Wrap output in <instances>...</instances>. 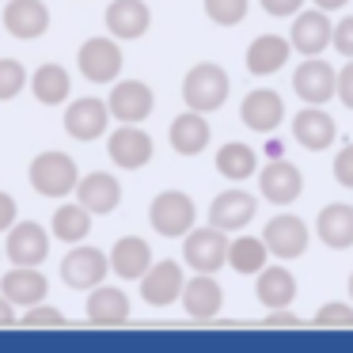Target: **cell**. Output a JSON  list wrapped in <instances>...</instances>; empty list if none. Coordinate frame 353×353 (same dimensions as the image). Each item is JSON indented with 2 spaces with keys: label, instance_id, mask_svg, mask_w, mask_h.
<instances>
[{
  "label": "cell",
  "instance_id": "cell-13",
  "mask_svg": "<svg viewBox=\"0 0 353 353\" xmlns=\"http://www.w3.org/2000/svg\"><path fill=\"white\" fill-rule=\"evenodd\" d=\"M262 239H266L274 259H281V262L300 259V254L307 251V224L300 221L296 213H277L274 221L262 228Z\"/></svg>",
  "mask_w": 353,
  "mask_h": 353
},
{
  "label": "cell",
  "instance_id": "cell-8",
  "mask_svg": "<svg viewBox=\"0 0 353 353\" xmlns=\"http://www.w3.org/2000/svg\"><path fill=\"white\" fill-rule=\"evenodd\" d=\"M4 254L12 266H42L50 254V232L39 221H16L4 239Z\"/></svg>",
  "mask_w": 353,
  "mask_h": 353
},
{
  "label": "cell",
  "instance_id": "cell-16",
  "mask_svg": "<svg viewBox=\"0 0 353 353\" xmlns=\"http://www.w3.org/2000/svg\"><path fill=\"white\" fill-rule=\"evenodd\" d=\"M107 107H110V118L141 125L156 110V95H152V88H148L145 80H122V84L110 88Z\"/></svg>",
  "mask_w": 353,
  "mask_h": 353
},
{
  "label": "cell",
  "instance_id": "cell-31",
  "mask_svg": "<svg viewBox=\"0 0 353 353\" xmlns=\"http://www.w3.org/2000/svg\"><path fill=\"white\" fill-rule=\"evenodd\" d=\"M92 209L80 205V201H65V205L54 209V221H50V228H54V239H61V243H80V239H88V232H92Z\"/></svg>",
  "mask_w": 353,
  "mask_h": 353
},
{
  "label": "cell",
  "instance_id": "cell-21",
  "mask_svg": "<svg viewBox=\"0 0 353 353\" xmlns=\"http://www.w3.org/2000/svg\"><path fill=\"white\" fill-rule=\"evenodd\" d=\"M239 118L254 133H274L285 122V99L277 92H270V88H259V92H251L239 103Z\"/></svg>",
  "mask_w": 353,
  "mask_h": 353
},
{
  "label": "cell",
  "instance_id": "cell-18",
  "mask_svg": "<svg viewBox=\"0 0 353 353\" xmlns=\"http://www.w3.org/2000/svg\"><path fill=\"white\" fill-rule=\"evenodd\" d=\"M4 27L12 39L34 42L50 31V8L42 0H8L4 4Z\"/></svg>",
  "mask_w": 353,
  "mask_h": 353
},
{
  "label": "cell",
  "instance_id": "cell-3",
  "mask_svg": "<svg viewBox=\"0 0 353 353\" xmlns=\"http://www.w3.org/2000/svg\"><path fill=\"white\" fill-rule=\"evenodd\" d=\"M183 259L198 274H216L221 266H228V232H221L216 224L190 228L183 236Z\"/></svg>",
  "mask_w": 353,
  "mask_h": 353
},
{
  "label": "cell",
  "instance_id": "cell-23",
  "mask_svg": "<svg viewBox=\"0 0 353 353\" xmlns=\"http://www.w3.org/2000/svg\"><path fill=\"white\" fill-rule=\"evenodd\" d=\"M292 57V42L281 34H259V39L247 46V72L251 77H274L289 65Z\"/></svg>",
  "mask_w": 353,
  "mask_h": 353
},
{
  "label": "cell",
  "instance_id": "cell-27",
  "mask_svg": "<svg viewBox=\"0 0 353 353\" xmlns=\"http://www.w3.org/2000/svg\"><path fill=\"white\" fill-rule=\"evenodd\" d=\"M254 296L262 300V307H292L296 300V277L289 274L285 266H262L259 281H254Z\"/></svg>",
  "mask_w": 353,
  "mask_h": 353
},
{
  "label": "cell",
  "instance_id": "cell-5",
  "mask_svg": "<svg viewBox=\"0 0 353 353\" xmlns=\"http://www.w3.org/2000/svg\"><path fill=\"white\" fill-rule=\"evenodd\" d=\"M77 69L88 84H114L122 72V50H118L114 34H95L80 46Z\"/></svg>",
  "mask_w": 353,
  "mask_h": 353
},
{
  "label": "cell",
  "instance_id": "cell-17",
  "mask_svg": "<svg viewBox=\"0 0 353 353\" xmlns=\"http://www.w3.org/2000/svg\"><path fill=\"white\" fill-rule=\"evenodd\" d=\"M334 137H338V125H334V118H330L323 107H312V103H307L304 110L292 114V141H296L300 148H307V152H323V148H330Z\"/></svg>",
  "mask_w": 353,
  "mask_h": 353
},
{
  "label": "cell",
  "instance_id": "cell-6",
  "mask_svg": "<svg viewBox=\"0 0 353 353\" xmlns=\"http://www.w3.org/2000/svg\"><path fill=\"white\" fill-rule=\"evenodd\" d=\"M110 274V254H103L99 247L88 243H72V251L61 259V277L69 289H84L92 292L95 285H103V277Z\"/></svg>",
  "mask_w": 353,
  "mask_h": 353
},
{
  "label": "cell",
  "instance_id": "cell-22",
  "mask_svg": "<svg viewBox=\"0 0 353 353\" xmlns=\"http://www.w3.org/2000/svg\"><path fill=\"white\" fill-rule=\"evenodd\" d=\"M0 292H4L16 307H34V304L46 300L50 281H46V274H42L39 266H16V270H8V274L0 277Z\"/></svg>",
  "mask_w": 353,
  "mask_h": 353
},
{
  "label": "cell",
  "instance_id": "cell-32",
  "mask_svg": "<svg viewBox=\"0 0 353 353\" xmlns=\"http://www.w3.org/2000/svg\"><path fill=\"white\" fill-rule=\"evenodd\" d=\"M266 259H270V247H266V239H262V236H236V239H228V266L236 270V274H243V277L259 274V270L266 266Z\"/></svg>",
  "mask_w": 353,
  "mask_h": 353
},
{
  "label": "cell",
  "instance_id": "cell-4",
  "mask_svg": "<svg viewBox=\"0 0 353 353\" xmlns=\"http://www.w3.org/2000/svg\"><path fill=\"white\" fill-rule=\"evenodd\" d=\"M148 221H152V232H156V236L179 239V236H186V232L194 228V221H198V209H194L190 194H183V190H163V194H156L152 205H148Z\"/></svg>",
  "mask_w": 353,
  "mask_h": 353
},
{
  "label": "cell",
  "instance_id": "cell-10",
  "mask_svg": "<svg viewBox=\"0 0 353 353\" xmlns=\"http://www.w3.org/2000/svg\"><path fill=\"white\" fill-rule=\"evenodd\" d=\"M110 125V107L95 95H80L65 107V133L72 141H99Z\"/></svg>",
  "mask_w": 353,
  "mask_h": 353
},
{
  "label": "cell",
  "instance_id": "cell-37",
  "mask_svg": "<svg viewBox=\"0 0 353 353\" xmlns=\"http://www.w3.org/2000/svg\"><path fill=\"white\" fill-rule=\"evenodd\" d=\"M23 323H27V327H61L65 315L57 312V307L34 304V307H27V312H23Z\"/></svg>",
  "mask_w": 353,
  "mask_h": 353
},
{
  "label": "cell",
  "instance_id": "cell-42",
  "mask_svg": "<svg viewBox=\"0 0 353 353\" xmlns=\"http://www.w3.org/2000/svg\"><path fill=\"white\" fill-rule=\"evenodd\" d=\"M16 216H19V205H16V198L0 190V232H8L12 224H16Z\"/></svg>",
  "mask_w": 353,
  "mask_h": 353
},
{
  "label": "cell",
  "instance_id": "cell-20",
  "mask_svg": "<svg viewBox=\"0 0 353 353\" xmlns=\"http://www.w3.org/2000/svg\"><path fill=\"white\" fill-rule=\"evenodd\" d=\"M103 19H107V31L122 42L145 39L148 27H152V12H148L145 0H110V8Z\"/></svg>",
  "mask_w": 353,
  "mask_h": 353
},
{
  "label": "cell",
  "instance_id": "cell-45",
  "mask_svg": "<svg viewBox=\"0 0 353 353\" xmlns=\"http://www.w3.org/2000/svg\"><path fill=\"white\" fill-rule=\"evenodd\" d=\"M315 8H323V12H338V8H345L350 0H312Z\"/></svg>",
  "mask_w": 353,
  "mask_h": 353
},
{
  "label": "cell",
  "instance_id": "cell-35",
  "mask_svg": "<svg viewBox=\"0 0 353 353\" xmlns=\"http://www.w3.org/2000/svg\"><path fill=\"white\" fill-rule=\"evenodd\" d=\"M23 88H27V69L16 57H0V103L16 99Z\"/></svg>",
  "mask_w": 353,
  "mask_h": 353
},
{
  "label": "cell",
  "instance_id": "cell-14",
  "mask_svg": "<svg viewBox=\"0 0 353 353\" xmlns=\"http://www.w3.org/2000/svg\"><path fill=\"white\" fill-rule=\"evenodd\" d=\"M300 190H304V175H300L296 163L289 160H270L266 168H262L259 175V194L270 201V205H292V201L300 198Z\"/></svg>",
  "mask_w": 353,
  "mask_h": 353
},
{
  "label": "cell",
  "instance_id": "cell-9",
  "mask_svg": "<svg viewBox=\"0 0 353 353\" xmlns=\"http://www.w3.org/2000/svg\"><path fill=\"white\" fill-rule=\"evenodd\" d=\"M107 156H110V163L122 168V171H141L152 160V137H148L137 122H122L107 137Z\"/></svg>",
  "mask_w": 353,
  "mask_h": 353
},
{
  "label": "cell",
  "instance_id": "cell-38",
  "mask_svg": "<svg viewBox=\"0 0 353 353\" xmlns=\"http://www.w3.org/2000/svg\"><path fill=\"white\" fill-rule=\"evenodd\" d=\"M334 179L345 186V190H353V141L334 156Z\"/></svg>",
  "mask_w": 353,
  "mask_h": 353
},
{
  "label": "cell",
  "instance_id": "cell-33",
  "mask_svg": "<svg viewBox=\"0 0 353 353\" xmlns=\"http://www.w3.org/2000/svg\"><path fill=\"white\" fill-rule=\"evenodd\" d=\"M216 171H221L224 179H232V183H243V179H251L254 171H259V156H254V148L243 145V141H228V145L216 152Z\"/></svg>",
  "mask_w": 353,
  "mask_h": 353
},
{
  "label": "cell",
  "instance_id": "cell-1",
  "mask_svg": "<svg viewBox=\"0 0 353 353\" xmlns=\"http://www.w3.org/2000/svg\"><path fill=\"white\" fill-rule=\"evenodd\" d=\"M232 84H228V72L221 69L216 61H201L194 65L190 72L183 77V99L190 110H201V114H213V110L224 107Z\"/></svg>",
  "mask_w": 353,
  "mask_h": 353
},
{
  "label": "cell",
  "instance_id": "cell-46",
  "mask_svg": "<svg viewBox=\"0 0 353 353\" xmlns=\"http://www.w3.org/2000/svg\"><path fill=\"white\" fill-rule=\"evenodd\" d=\"M350 300H353V274H350Z\"/></svg>",
  "mask_w": 353,
  "mask_h": 353
},
{
  "label": "cell",
  "instance_id": "cell-12",
  "mask_svg": "<svg viewBox=\"0 0 353 353\" xmlns=\"http://www.w3.org/2000/svg\"><path fill=\"white\" fill-rule=\"evenodd\" d=\"M254 213H259V198H254L251 190H239V186H232V190L216 194L213 205H209V224H216L221 232H243L247 224L254 221Z\"/></svg>",
  "mask_w": 353,
  "mask_h": 353
},
{
  "label": "cell",
  "instance_id": "cell-40",
  "mask_svg": "<svg viewBox=\"0 0 353 353\" xmlns=\"http://www.w3.org/2000/svg\"><path fill=\"white\" fill-rule=\"evenodd\" d=\"M259 4H262V12L274 16V19H289L304 8V0H259Z\"/></svg>",
  "mask_w": 353,
  "mask_h": 353
},
{
  "label": "cell",
  "instance_id": "cell-26",
  "mask_svg": "<svg viewBox=\"0 0 353 353\" xmlns=\"http://www.w3.org/2000/svg\"><path fill=\"white\" fill-rule=\"evenodd\" d=\"M77 201L88 205L92 213H114L122 205V183L114 175H107V171H92L88 179H80Z\"/></svg>",
  "mask_w": 353,
  "mask_h": 353
},
{
  "label": "cell",
  "instance_id": "cell-19",
  "mask_svg": "<svg viewBox=\"0 0 353 353\" xmlns=\"http://www.w3.org/2000/svg\"><path fill=\"white\" fill-rule=\"evenodd\" d=\"M221 304H224V289H221V281H216L213 274L186 277V285H183V307H186V315H190V319H201V323L216 319V315H221Z\"/></svg>",
  "mask_w": 353,
  "mask_h": 353
},
{
  "label": "cell",
  "instance_id": "cell-24",
  "mask_svg": "<svg viewBox=\"0 0 353 353\" xmlns=\"http://www.w3.org/2000/svg\"><path fill=\"white\" fill-rule=\"evenodd\" d=\"M152 266V247L141 236H122L114 247H110V270L125 281H141Z\"/></svg>",
  "mask_w": 353,
  "mask_h": 353
},
{
  "label": "cell",
  "instance_id": "cell-28",
  "mask_svg": "<svg viewBox=\"0 0 353 353\" xmlns=\"http://www.w3.org/2000/svg\"><path fill=\"white\" fill-rule=\"evenodd\" d=\"M125 319H130V296L122 289H110V285H95L92 296H88V323L118 327Z\"/></svg>",
  "mask_w": 353,
  "mask_h": 353
},
{
  "label": "cell",
  "instance_id": "cell-29",
  "mask_svg": "<svg viewBox=\"0 0 353 353\" xmlns=\"http://www.w3.org/2000/svg\"><path fill=\"white\" fill-rule=\"evenodd\" d=\"M315 236H319L330 251H345V247H353V205H345V201L327 205L319 213V221H315Z\"/></svg>",
  "mask_w": 353,
  "mask_h": 353
},
{
  "label": "cell",
  "instance_id": "cell-36",
  "mask_svg": "<svg viewBox=\"0 0 353 353\" xmlns=\"http://www.w3.org/2000/svg\"><path fill=\"white\" fill-rule=\"evenodd\" d=\"M319 327H353V304H323L315 312Z\"/></svg>",
  "mask_w": 353,
  "mask_h": 353
},
{
  "label": "cell",
  "instance_id": "cell-44",
  "mask_svg": "<svg viewBox=\"0 0 353 353\" xmlns=\"http://www.w3.org/2000/svg\"><path fill=\"white\" fill-rule=\"evenodd\" d=\"M19 319V312H16V304H12L4 292H0V327H12V323Z\"/></svg>",
  "mask_w": 353,
  "mask_h": 353
},
{
  "label": "cell",
  "instance_id": "cell-34",
  "mask_svg": "<svg viewBox=\"0 0 353 353\" xmlns=\"http://www.w3.org/2000/svg\"><path fill=\"white\" fill-rule=\"evenodd\" d=\"M247 8L251 0H205V16L213 19L216 27H236L247 19Z\"/></svg>",
  "mask_w": 353,
  "mask_h": 353
},
{
  "label": "cell",
  "instance_id": "cell-25",
  "mask_svg": "<svg viewBox=\"0 0 353 353\" xmlns=\"http://www.w3.org/2000/svg\"><path fill=\"white\" fill-rule=\"evenodd\" d=\"M209 137H213V130H209V118L201 114V110L179 114L175 122H171V130H168V141H171V148H175L179 156H198L201 148L209 145Z\"/></svg>",
  "mask_w": 353,
  "mask_h": 353
},
{
  "label": "cell",
  "instance_id": "cell-30",
  "mask_svg": "<svg viewBox=\"0 0 353 353\" xmlns=\"http://www.w3.org/2000/svg\"><path fill=\"white\" fill-rule=\"evenodd\" d=\"M31 92L34 99L42 103V107H61L65 99H69L72 92V80H69V69L65 65H39V69L31 72Z\"/></svg>",
  "mask_w": 353,
  "mask_h": 353
},
{
  "label": "cell",
  "instance_id": "cell-39",
  "mask_svg": "<svg viewBox=\"0 0 353 353\" xmlns=\"http://www.w3.org/2000/svg\"><path fill=\"white\" fill-rule=\"evenodd\" d=\"M330 46H334L342 57H353V16H345L342 23H334V39H330Z\"/></svg>",
  "mask_w": 353,
  "mask_h": 353
},
{
  "label": "cell",
  "instance_id": "cell-2",
  "mask_svg": "<svg viewBox=\"0 0 353 353\" xmlns=\"http://www.w3.org/2000/svg\"><path fill=\"white\" fill-rule=\"evenodd\" d=\"M31 186L42 194V198H69L80 186V171L77 160L69 152H42L31 160V171H27Z\"/></svg>",
  "mask_w": 353,
  "mask_h": 353
},
{
  "label": "cell",
  "instance_id": "cell-15",
  "mask_svg": "<svg viewBox=\"0 0 353 353\" xmlns=\"http://www.w3.org/2000/svg\"><path fill=\"white\" fill-rule=\"evenodd\" d=\"M183 285H186L183 266L175 259H163V262H152L148 274L141 277V296L152 307H168L175 300H183Z\"/></svg>",
  "mask_w": 353,
  "mask_h": 353
},
{
  "label": "cell",
  "instance_id": "cell-7",
  "mask_svg": "<svg viewBox=\"0 0 353 353\" xmlns=\"http://www.w3.org/2000/svg\"><path fill=\"white\" fill-rule=\"evenodd\" d=\"M292 92L312 107H327V99L338 95V69L323 57H304L292 72Z\"/></svg>",
  "mask_w": 353,
  "mask_h": 353
},
{
  "label": "cell",
  "instance_id": "cell-11",
  "mask_svg": "<svg viewBox=\"0 0 353 353\" xmlns=\"http://www.w3.org/2000/svg\"><path fill=\"white\" fill-rule=\"evenodd\" d=\"M330 39H334V23L327 19V12L323 8H300L296 19H292V31H289V42L292 50H296L300 57H319L323 50L330 46Z\"/></svg>",
  "mask_w": 353,
  "mask_h": 353
},
{
  "label": "cell",
  "instance_id": "cell-43",
  "mask_svg": "<svg viewBox=\"0 0 353 353\" xmlns=\"http://www.w3.org/2000/svg\"><path fill=\"white\" fill-rule=\"evenodd\" d=\"M266 323L270 327H296V312H289V307H274V312L266 315Z\"/></svg>",
  "mask_w": 353,
  "mask_h": 353
},
{
  "label": "cell",
  "instance_id": "cell-41",
  "mask_svg": "<svg viewBox=\"0 0 353 353\" xmlns=\"http://www.w3.org/2000/svg\"><path fill=\"white\" fill-rule=\"evenodd\" d=\"M338 99H342V107L353 110V57L338 69Z\"/></svg>",
  "mask_w": 353,
  "mask_h": 353
}]
</instances>
